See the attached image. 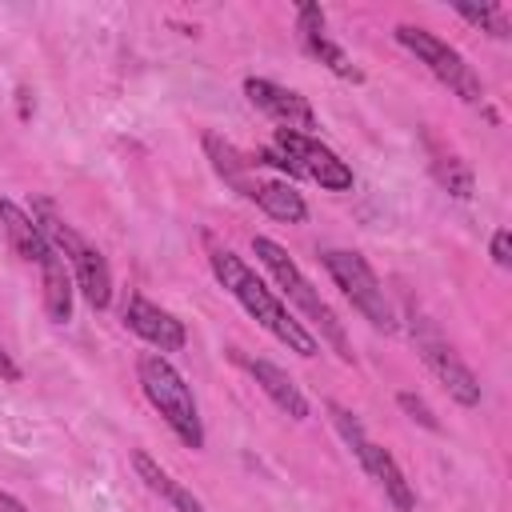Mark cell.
Segmentation results:
<instances>
[{
	"instance_id": "cell-1",
	"label": "cell",
	"mask_w": 512,
	"mask_h": 512,
	"mask_svg": "<svg viewBox=\"0 0 512 512\" xmlns=\"http://www.w3.org/2000/svg\"><path fill=\"white\" fill-rule=\"evenodd\" d=\"M208 264H212V276L220 280V288H224L264 332H272L288 352H296V356H304V360H312V356L320 352V340L288 312V304L256 276V268H252L244 256H236L232 248H212V252H208Z\"/></svg>"
},
{
	"instance_id": "cell-2",
	"label": "cell",
	"mask_w": 512,
	"mask_h": 512,
	"mask_svg": "<svg viewBox=\"0 0 512 512\" xmlns=\"http://www.w3.org/2000/svg\"><path fill=\"white\" fill-rule=\"evenodd\" d=\"M252 256H256V260L264 264V272L276 280L280 296H284L288 304H296L300 324H304L320 344H328L344 364H352L356 356H352V344H348L344 320H340V316H336V308L320 296V288L300 272V264L288 256V248H284V244H276L272 236H252Z\"/></svg>"
},
{
	"instance_id": "cell-3",
	"label": "cell",
	"mask_w": 512,
	"mask_h": 512,
	"mask_svg": "<svg viewBox=\"0 0 512 512\" xmlns=\"http://www.w3.org/2000/svg\"><path fill=\"white\" fill-rule=\"evenodd\" d=\"M0 228L12 244V252L32 264L40 272V292H44V312L52 324H68L72 320V276L60 260V252L52 248V240L44 236V228L36 224V216L28 208H20L16 200H0Z\"/></svg>"
},
{
	"instance_id": "cell-4",
	"label": "cell",
	"mask_w": 512,
	"mask_h": 512,
	"mask_svg": "<svg viewBox=\"0 0 512 512\" xmlns=\"http://www.w3.org/2000/svg\"><path fill=\"white\" fill-rule=\"evenodd\" d=\"M204 152H208L216 176H220L232 192H240L244 200H252L264 216H272V220H280V224H304V220H308V204H304V196H300L288 180L260 176V172H256L260 164H256L252 156H244L232 140L208 132V136H204Z\"/></svg>"
},
{
	"instance_id": "cell-5",
	"label": "cell",
	"mask_w": 512,
	"mask_h": 512,
	"mask_svg": "<svg viewBox=\"0 0 512 512\" xmlns=\"http://www.w3.org/2000/svg\"><path fill=\"white\" fill-rule=\"evenodd\" d=\"M136 384L144 400L160 412V420L172 428V436L188 448H204V420L200 404L192 396V384L180 376V368L160 356V352H140L136 356Z\"/></svg>"
},
{
	"instance_id": "cell-6",
	"label": "cell",
	"mask_w": 512,
	"mask_h": 512,
	"mask_svg": "<svg viewBox=\"0 0 512 512\" xmlns=\"http://www.w3.org/2000/svg\"><path fill=\"white\" fill-rule=\"evenodd\" d=\"M32 216H36V224L44 228V236L52 240V248L60 252V260H64V268H68L76 292L88 300V308L104 312V308L112 304V268H108L104 252H100L88 236H80L76 224H68L48 200H36V204H32Z\"/></svg>"
},
{
	"instance_id": "cell-7",
	"label": "cell",
	"mask_w": 512,
	"mask_h": 512,
	"mask_svg": "<svg viewBox=\"0 0 512 512\" xmlns=\"http://www.w3.org/2000/svg\"><path fill=\"white\" fill-rule=\"evenodd\" d=\"M256 164H268L284 176H304L312 184H320L324 192H348L356 184L352 168L316 136L308 132H292V128H276L268 148L260 156H252Z\"/></svg>"
},
{
	"instance_id": "cell-8",
	"label": "cell",
	"mask_w": 512,
	"mask_h": 512,
	"mask_svg": "<svg viewBox=\"0 0 512 512\" xmlns=\"http://www.w3.org/2000/svg\"><path fill=\"white\" fill-rule=\"evenodd\" d=\"M328 416H332V424H336V432H340V440L352 448V456L360 460V468L368 472V480L400 508V512H420V500H416V488L408 484V476H404V468L396 464V456L384 448V444H376L368 432H364V424H360V416L356 412H348L344 404H336V400H328Z\"/></svg>"
},
{
	"instance_id": "cell-9",
	"label": "cell",
	"mask_w": 512,
	"mask_h": 512,
	"mask_svg": "<svg viewBox=\"0 0 512 512\" xmlns=\"http://www.w3.org/2000/svg\"><path fill=\"white\" fill-rule=\"evenodd\" d=\"M320 264L328 268L332 284L344 292V300L376 328V332H396V308L380 284V276L372 272V264L360 256V252H348V248H324L320 252Z\"/></svg>"
},
{
	"instance_id": "cell-10",
	"label": "cell",
	"mask_w": 512,
	"mask_h": 512,
	"mask_svg": "<svg viewBox=\"0 0 512 512\" xmlns=\"http://www.w3.org/2000/svg\"><path fill=\"white\" fill-rule=\"evenodd\" d=\"M396 44L400 48H408L448 92H456L464 104H480L484 100V80H480V72L448 44V40H440L436 32H428V28H420V24H396Z\"/></svg>"
},
{
	"instance_id": "cell-11",
	"label": "cell",
	"mask_w": 512,
	"mask_h": 512,
	"mask_svg": "<svg viewBox=\"0 0 512 512\" xmlns=\"http://www.w3.org/2000/svg\"><path fill=\"white\" fill-rule=\"evenodd\" d=\"M408 332H412V344H416V352H420V360L428 364V372L448 388V396L456 400V404H464V408H476L480 404V380H476V372L456 356V348L440 336V328L432 324V320H424V316H412L408 320Z\"/></svg>"
},
{
	"instance_id": "cell-12",
	"label": "cell",
	"mask_w": 512,
	"mask_h": 512,
	"mask_svg": "<svg viewBox=\"0 0 512 512\" xmlns=\"http://www.w3.org/2000/svg\"><path fill=\"white\" fill-rule=\"evenodd\" d=\"M244 96H248L252 108H260L264 116H272L280 128L308 132V136H312V128H320L308 96H300L296 88H284V84H276L268 76H248L244 80Z\"/></svg>"
},
{
	"instance_id": "cell-13",
	"label": "cell",
	"mask_w": 512,
	"mask_h": 512,
	"mask_svg": "<svg viewBox=\"0 0 512 512\" xmlns=\"http://www.w3.org/2000/svg\"><path fill=\"white\" fill-rule=\"evenodd\" d=\"M120 316H124V328H132V332H136L144 344H152L160 356H164V352H180V348L188 344L184 320L172 316L168 308H160V304L148 300V296H128L124 308H120Z\"/></svg>"
},
{
	"instance_id": "cell-14",
	"label": "cell",
	"mask_w": 512,
	"mask_h": 512,
	"mask_svg": "<svg viewBox=\"0 0 512 512\" xmlns=\"http://www.w3.org/2000/svg\"><path fill=\"white\" fill-rule=\"evenodd\" d=\"M232 364H240V368L260 384V392H264L284 416H292V420H304V416H308V396L300 392V384H296L280 364H272V360H264V356H248V352H240V348H232Z\"/></svg>"
},
{
	"instance_id": "cell-15",
	"label": "cell",
	"mask_w": 512,
	"mask_h": 512,
	"mask_svg": "<svg viewBox=\"0 0 512 512\" xmlns=\"http://www.w3.org/2000/svg\"><path fill=\"white\" fill-rule=\"evenodd\" d=\"M296 32H300L304 48H308L328 72H336L340 80H352V84L364 80V72L348 60V52L328 36V28H324V8H320V4H300V8H296Z\"/></svg>"
},
{
	"instance_id": "cell-16",
	"label": "cell",
	"mask_w": 512,
	"mask_h": 512,
	"mask_svg": "<svg viewBox=\"0 0 512 512\" xmlns=\"http://www.w3.org/2000/svg\"><path fill=\"white\" fill-rule=\"evenodd\" d=\"M132 468H136V476L160 496V500H168L172 504V512H208L204 508V500L200 496H192L180 480H172V472L168 468H160L148 452H132Z\"/></svg>"
},
{
	"instance_id": "cell-17",
	"label": "cell",
	"mask_w": 512,
	"mask_h": 512,
	"mask_svg": "<svg viewBox=\"0 0 512 512\" xmlns=\"http://www.w3.org/2000/svg\"><path fill=\"white\" fill-rule=\"evenodd\" d=\"M432 176L440 180V188H448L456 200H468L472 196V168L460 160V156H448V152H440L436 160H432Z\"/></svg>"
},
{
	"instance_id": "cell-18",
	"label": "cell",
	"mask_w": 512,
	"mask_h": 512,
	"mask_svg": "<svg viewBox=\"0 0 512 512\" xmlns=\"http://www.w3.org/2000/svg\"><path fill=\"white\" fill-rule=\"evenodd\" d=\"M456 16H464L468 24H476V28L492 32L496 40H508V36H512V24H508V8H504V4H480V8H472V4H460V8H456Z\"/></svg>"
},
{
	"instance_id": "cell-19",
	"label": "cell",
	"mask_w": 512,
	"mask_h": 512,
	"mask_svg": "<svg viewBox=\"0 0 512 512\" xmlns=\"http://www.w3.org/2000/svg\"><path fill=\"white\" fill-rule=\"evenodd\" d=\"M396 404H400V408L408 412V420H416V424H424V428H432V432L440 428L436 412H432V408H428V404H424L420 396H412V392H400V396H396Z\"/></svg>"
},
{
	"instance_id": "cell-20",
	"label": "cell",
	"mask_w": 512,
	"mask_h": 512,
	"mask_svg": "<svg viewBox=\"0 0 512 512\" xmlns=\"http://www.w3.org/2000/svg\"><path fill=\"white\" fill-rule=\"evenodd\" d=\"M492 260L500 268H512V252H508V228H496L492 232Z\"/></svg>"
},
{
	"instance_id": "cell-21",
	"label": "cell",
	"mask_w": 512,
	"mask_h": 512,
	"mask_svg": "<svg viewBox=\"0 0 512 512\" xmlns=\"http://www.w3.org/2000/svg\"><path fill=\"white\" fill-rule=\"evenodd\" d=\"M0 380H8V384H16L20 380V364L12 360V352L0 344Z\"/></svg>"
},
{
	"instance_id": "cell-22",
	"label": "cell",
	"mask_w": 512,
	"mask_h": 512,
	"mask_svg": "<svg viewBox=\"0 0 512 512\" xmlns=\"http://www.w3.org/2000/svg\"><path fill=\"white\" fill-rule=\"evenodd\" d=\"M0 512H28V508H24L12 492H4V488H0Z\"/></svg>"
}]
</instances>
